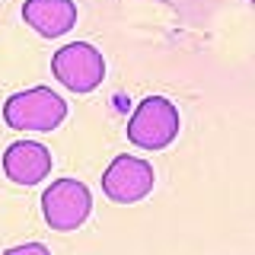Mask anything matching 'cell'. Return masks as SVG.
<instances>
[{
	"label": "cell",
	"mask_w": 255,
	"mask_h": 255,
	"mask_svg": "<svg viewBox=\"0 0 255 255\" xmlns=\"http://www.w3.org/2000/svg\"><path fill=\"white\" fill-rule=\"evenodd\" d=\"M179 131H182L179 106L169 96H147V99H140L134 106L125 134L134 147L147 150V153H156V150L172 147Z\"/></svg>",
	"instance_id": "6da1fadb"
},
{
	"label": "cell",
	"mask_w": 255,
	"mask_h": 255,
	"mask_svg": "<svg viewBox=\"0 0 255 255\" xmlns=\"http://www.w3.org/2000/svg\"><path fill=\"white\" fill-rule=\"evenodd\" d=\"M22 19L42 38H61L77 26V3L74 0H26Z\"/></svg>",
	"instance_id": "52a82bcc"
},
{
	"label": "cell",
	"mask_w": 255,
	"mask_h": 255,
	"mask_svg": "<svg viewBox=\"0 0 255 255\" xmlns=\"http://www.w3.org/2000/svg\"><path fill=\"white\" fill-rule=\"evenodd\" d=\"M0 166H3V175L13 185L29 188V185H38V182H45L48 175H51L54 156H51V150L38 140H16V143L6 147Z\"/></svg>",
	"instance_id": "8992f818"
},
{
	"label": "cell",
	"mask_w": 255,
	"mask_h": 255,
	"mask_svg": "<svg viewBox=\"0 0 255 255\" xmlns=\"http://www.w3.org/2000/svg\"><path fill=\"white\" fill-rule=\"evenodd\" d=\"M156 172L143 156H115L102 172V195L112 204H137L153 191Z\"/></svg>",
	"instance_id": "5b68a950"
},
{
	"label": "cell",
	"mask_w": 255,
	"mask_h": 255,
	"mask_svg": "<svg viewBox=\"0 0 255 255\" xmlns=\"http://www.w3.org/2000/svg\"><path fill=\"white\" fill-rule=\"evenodd\" d=\"M51 74L64 90L83 96L106 80V58L90 42H70L51 54Z\"/></svg>",
	"instance_id": "277c9868"
},
{
	"label": "cell",
	"mask_w": 255,
	"mask_h": 255,
	"mask_svg": "<svg viewBox=\"0 0 255 255\" xmlns=\"http://www.w3.org/2000/svg\"><path fill=\"white\" fill-rule=\"evenodd\" d=\"M10 252H13V255H22V252H35V255H48V246H45V243H22V246H13Z\"/></svg>",
	"instance_id": "ba28073f"
},
{
	"label": "cell",
	"mask_w": 255,
	"mask_h": 255,
	"mask_svg": "<svg viewBox=\"0 0 255 255\" xmlns=\"http://www.w3.org/2000/svg\"><path fill=\"white\" fill-rule=\"evenodd\" d=\"M93 214V195L80 179L61 175L42 191V217L58 233H74Z\"/></svg>",
	"instance_id": "3957f363"
},
{
	"label": "cell",
	"mask_w": 255,
	"mask_h": 255,
	"mask_svg": "<svg viewBox=\"0 0 255 255\" xmlns=\"http://www.w3.org/2000/svg\"><path fill=\"white\" fill-rule=\"evenodd\" d=\"M64 118H67V102L51 86H29L3 102V122L13 131L51 134L64 125Z\"/></svg>",
	"instance_id": "7a4b0ae2"
}]
</instances>
